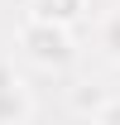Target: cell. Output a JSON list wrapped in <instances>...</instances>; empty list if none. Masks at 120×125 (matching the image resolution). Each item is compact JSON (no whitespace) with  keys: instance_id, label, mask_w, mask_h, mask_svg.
Here are the masks:
<instances>
[{"instance_id":"3","label":"cell","mask_w":120,"mask_h":125,"mask_svg":"<svg viewBox=\"0 0 120 125\" xmlns=\"http://www.w3.org/2000/svg\"><path fill=\"white\" fill-rule=\"evenodd\" d=\"M82 15H87V0H29V19H43V24L72 29Z\"/></svg>"},{"instance_id":"1","label":"cell","mask_w":120,"mask_h":125,"mask_svg":"<svg viewBox=\"0 0 120 125\" xmlns=\"http://www.w3.org/2000/svg\"><path fill=\"white\" fill-rule=\"evenodd\" d=\"M19 43L39 67H67L72 62V29L62 24H43V19H29L19 29Z\"/></svg>"},{"instance_id":"4","label":"cell","mask_w":120,"mask_h":125,"mask_svg":"<svg viewBox=\"0 0 120 125\" xmlns=\"http://www.w3.org/2000/svg\"><path fill=\"white\" fill-rule=\"evenodd\" d=\"M101 48H106L110 62H120V10L106 15V24H101Z\"/></svg>"},{"instance_id":"2","label":"cell","mask_w":120,"mask_h":125,"mask_svg":"<svg viewBox=\"0 0 120 125\" xmlns=\"http://www.w3.org/2000/svg\"><path fill=\"white\" fill-rule=\"evenodd\" d=\"M29 120V92L15 77L10 62H0V125H24Z\"/></svg>"},{"instance_id":"5","label":"cell","mask_w":120,"mask_h":125,"mask_svg":"<svg viewBox=\"0 0 120 125\" xmlns=\"http://www.w3.org/2000/svg\"><path fill=\"white\" fill-rule=\"evenodd\" d=\"M96 125H120V101H101V111H96Z\"/></svg>"}]
</instances>
